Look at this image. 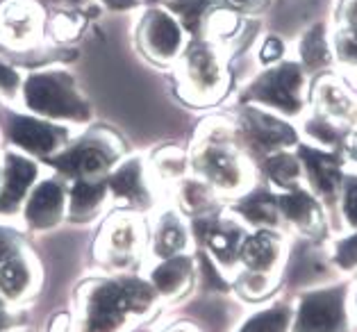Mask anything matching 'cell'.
<instances>
[{
  "label": "cell",
  "mask_w": 357,
  "mask_h": 332,
  "mask_svg": "<svg viewBox=\"0 0 357 332\" xmlns=\"http://www.w3.org/2000/svg\"><path fill=\"white\" fill-rule=\"evenodd\" d=\"M339 21L357 28V0H342L339 3Z\"/></svg>",
  "instance_id": "41"
},
{
  "label": "cell",
  "mask_w": 357,
  "mask_h": 332,
  "mask_svg": "<svg viewBox=\"0 0 357 332\" xmlns=\"http://www.w3.org/2000/svg\"><path fill=\"white\" fill-rule=\"evenodd\" d=\"M25 250H28V243H25L23 234L7 228V225H0V264Z\"/></svg>",
  "instance_id": "36"
},
{
  "label": "cell",
  "mask_w": 357,
  "mask_h": 332,
  "mask_svg": "<svg viewBox=\"0 0 357 332\" xmlns=\"http://www.w3.org/2000/svg\"><path fill=\"white\" fill-rule=\"evenodd\" d=\"M21 84H23L21 75L16 73L10 64H5L3 59H0V89H3L5 93H14Z\"/></svg>",
  "instance_id": "40"
},
{
  "label": "cell",
  "mask_w": 357,
  "mask_h": 332,
  "mask_svg": "<svg viewBox=\"0 0 357 332\" xmlns=\"http://www.w3.org/2000/svg\"><path fill=\"white\" fill-rule=\"evenodd\" d=\"M355 312H357V294H355Z\"/></svg>",
  "instance_id": "47"
},
{
  "label": "cell",
  "mask_w": 357,
  "mask_h": 332,
  "mask_svg": "<svg viewBox=\"0 0 357 332\" xmlns=\"http://www.w3.org/2000/svg\"><path fill=\"white\" fill-rule=\"evenodd\" d=\"M234 133H237V144L241 142L259 157L298 146V133L289 121L257 105L243 103L234 123Z\"/></svg>",
  "instance_id": "7"
},
{
  "label": "cell",
  "mask_w": 357,
  "mask_h": 332,
  "mask_svg": "<svg viewBox=\"0 0 357 332\" xmlns=\"http://www.w3.org/2000/svg\"><path fill=\"white\" fill-rule=\"evenodd\" d=\"M23 103L32 114L48 121H89L91 110L66 71H39L23 80Z\"/></svg>",
  "instance_id": "6"
},
{
  "label": "cell",
  "mask_w": 357,
  "mask_h": 332,
  "mask_svg": "<svg viewBox=\"0 0 357 332\" xmlns=\"http://www.w3.org/2000/svg\"><path fill=\"white\" fill-rule=\"evenodd\" d=\"M121 155H123V142L112 130L91 128L77 142L50 157L48 164L73 182H100L107 180L114 171Z\"/></svg>",
  "instance_id": "5"
},
{
  "label": "cell",
  "mask_w": 357,
  "mask_h": 332,
  "mask_svg": "<svg viewBox=\"0 0 357 332\" xmlns=\"http://www.w3.org/2000/svg\"><path fill=\"white\" fill-rule=\"evenodd\" d=\"M189 228L178 212L173 209H167L155 223V230H153V255L158 259H167L173 255H182L187 252L189 248Z\"/></svg>",
  "instance_id": "25"
},
{
  "label": "cell",
  "mask_w": 357,
  "mask_h": 332,
  "mask_svg": "<svg viewBox=\"0 0 357 332\" xmlns=\"http://www.w3.org/2000/svg\"><path fill=\"white\" fill-rule=\"evenodd\" d=\"M284 52H287V43L280 37H275V34H266L262 46H259V62L264 66H273L278 62H282Z\"/></svg>",
  "instance_id": "37"
},
{
  "label": "cell",
  "mask_w": 357,
  "mask_h": 332,
  "mask_svg": "<svg viewBox=\"0 0 357 332\" xmlns=\"http://www.w3.org/2000/svg\"><path fill=\"white\" fill-rule=\"evenodd\" d=\"M148 234L135 212L112 214L96 239V257L109 269H128L142 257Z\"/></svg>",
  "instance_id": "9"
},
{
  "label": "cell",
  "mask_w": 357,
  "mask_h": 332,
  "mask_svg": "<svg viewBox=\"0 0 357 332\" xmlns=\"http://www.w3.org/2000/svg\"><path fill=\"white\" fill-rule=\"evenodd\" d=\"M7 303H10V301H5L3 296H0V310H7Z\"/></svg>",
  "instance_id": "46"
},
{
  "label": "cell",
  "mask_w": 357,
  "mask_h": 332,
  "mask_svg": "<svg viewBox=\"0 0 357 332\" xmlns=\"http://www.w3.org/2000/svg\"><path fill=\"white\" fill-rule=\"evenodd\" d=\"M191 166L216 194H243L252 187L250 166L237 144L234 123L212 119L200 126L196 146L191 151Z\"/></svg>",
  "instance_id": "2"
},
{
  "label": "cell",
  "mask_w": 357,
  "mask_h": 332,
  "mask_svg": "<svg viewBox=\"0 0 357 332\" xmlns=\"http://www.w3.org/2000/svg\"><path fill=\"white\" fill-rule=\"evenodd\" d=\"M68 209V187L62 180L48 178L32 187L23 207V216L28 228L50 230L64 221Z\"/></svg>",
  "instance_id": "15"
},
{
  "label": "cell",
  "mask_w": 357,
  "mask_h": 332,
  "mask_svg": "<svg viewBox=\"0 0 357 332\" xmlns=\"http://www.w3.org/2000/svg\"><path fill=\"white\" fill-rule=\"evenodd\" d=\"M310 89L312 77L298 59H282L252 77L241 93V100L275 112L284 119H298L310 105Z\"/></svg>",
  "instance_id": "4"
},
{
  "label": "cell",
  "mask_w": 357,
  "mask_h": 332,
  "mask_svg": "<svg viewBox=\"0 0 357 332\" xmlns=\"http://www.w3.org/2000/svg\"><path fill=\"white\" fill-rule=\"evenodd\" d=\"M189 166V157L185 151H180L176 146H167L158 151L155 155V171L160 173V178L164 180H180L185 176Z\"/></svg>",
  "instance_id": "33"
},
{
  "label": "cell",
  "mask_w": 357,
  "mask_h": 332,
  "mask_svg": "<svg viewBox=\"0 0 357 332\" xmlns=\"http://www.w3.org/2000/svg\"><path fill=\"white\" fill-rule=\"evenodd\" d=\"M339 200H342V212H344L346 225L357 230V178H344Z\"/></svg>",
  "instance_id": "35"
},
{
  "label": "cell",
  "mask_w": 357,
  "mask_h": 332,
  "mask_svg": "<svg viewBox=\"0 0 357 332\" xmlns=\"http://www.w3.org/2000/svg\"><path fill=\"white\" fill-rule=\"evenodd\" d=\"M303 133L310 137V142L314 146L330 148V151H344L346 137L351 133V128L337 123V121L319 114V112H312V116L305 119Z\"/></svg>",
  "instance_id": "29"
},
{
  "label": "cell",
  "mask_w": 357,
  "mask_h": 332,
  "mask_svg": "<svg viewBox=\"0 0 357 332\" xmlns=\"http://www.w3.org/2000/svg\"><path fill=\"white\" fill-rule=\"evenodd\" d=\"M284 259V241L273 228H257L243 237L239 264L255 273H280Z\"/></svg>",
  "instance_id": "19"
},
{
  "label": "cell",
  "mask_w": 357,
  "mask_h": 332,
  "mask_svg": "<svg viewBox=\"0 0 357 332\" xmlns=\"http://www.w3.org/2000/svg\"><path fill=\"white\" fill-rule=\"evenodd\" d=\"M344 151L348 153V157L357 160V128H351V133H348V137H346Z\"/></svg>",
  "instance_id": "43"
},
{
  "label": "cell",
  "mask_w": 357,
  "mask_h": 332,
  "mask_svg": "<svg viewBox=\"0 0 357 332\" xmlns=\"http://www.w3.org/2000/svg\"><path fill=\"white\" fill-rule=\"evenodd\" d=\"M278 205H280L282 221L291 223L296 230L305 237H326V214L317 196L307 191L303 185L289 191L278 194Z\"/></svg>",
  "instance_id": "18"
},
{
  "label": "cell",
  "mask_w": 357,
  "mask_h": 332,
  "mask_svg": "<svg viewBox=\"0 0 357 332\" xmlns=\"http://www.w3.org/2000/svg\"><path fill=\"white\" fill-rule=\"evenodd\" d=\"M196 280V259L182 252L167 259H160V264L151 271V285L158 296L167 301H178L191 292Z\"/></svg>",
  "instance_id": "21"
},
{
  "label": "cell",
  "mask_w": 357,
  "mask_h": 332,
  "mask_svg": "<svg viewBox=\"0 0 357 332\" xmlns=\"http://www.w3.org/2000/svg\"><path fill=\"white\" fill-rule=\"evenodd\" d=\"M335 62L348 68H357V28L355 25H339L333 34Z\"/></svg>",
  "instance_id": "32"
},
{
  "label": "cell",
  "mask_w": 357,
  "mask_h": 332,
  "mask_svg": "<svg viewBox=\"0 0 357 332\" xmlns=\"http://www.w3.org/2000/svg\"><path fill=\"white\" fill-rule=\"evenodd\" d=\"M162 332H200V328H196L194 323L180 321V323H173V326H169V328H164Z\"/></svg>",
  "instance_id": "45"
},
{
  "label": "cell",
  "mask_w": 357,
  "mask_h": 332,
  "mask_svg": "<svg viewBox=\"0 0 357 332\" xmlns=\"http://www.w3.org/2000/svg\"><path fill=\"white\" fill-rule=\"evenodd\" d=\"M107 187L109 196L123 200L132 209H146L153 205L151 185H148L144 162L139 157H130L114 166V171L107 176Z\"/></svg>",
  "instance_id": "20"
},
{
  "label": "cell",
  "mask_w": 357,
  "mask_h": 332,
  "mask_svg": "<svg viewBox=\"0 0 357 332\" xmlns=\"http://www.w3.org/2000/svg\"><path fill=\"white\" fill-rule=\"evenodd\" d=\"M294 310L284 303H275L271 308L259 310L241 323L237 332H291Z\"/></svg>",
  "instance_id": "30"
},
{
  "label": "cell",
  "mask_w": 357,
  "mask_h": 332,
  "mask_svg": "<svg viewBox=\"0 0 357 332\" xmlns=\"http://www.w3.org/2000/svg\"><path fill=\"white\" fill-rule=\"evenodd\" d=\"M291 332H351L348 287H324L305 294L294 312Z\"/></svg>",
  "instance_id": "10"
},
{
  "label": "cell",
  "mask_w": 357,
  "mask_h": 332,
  "mask_svg": "<svg viewBox=\"0 0 357 332\" xmlns=\"http://www.w3.org/2000/svg\"><path fill=\"white\" fill-rule=\"evenodd\" d=\"M178 203L182 207V212H185L187 216H191V218H200V216L219 212L216 191L200 178H191V180H182L180 182Z\"/></svg>",
  "instance_id": "28"
},
{
  "label": "cell",
  "mask_w": 357,
  "mask_h": 332,
  "mask_svg": "<svg viewBox=\"0 0 357 332\" xmlns=\"http://www.w3.org/2000/svg\"><path fill=\"white\" fill-rule=\"evenodd\" d=\"M185 28L178 16L164 10V7H148L137 23V46L155 64H173L178 62L182 50L187 46Z\"/></svg>",
  "instance_id": "11"
},
{
  "label": "cell",
  "mask_w": 357,
  "mask_h": 332,
  "mask_svg": "<svg viewBox=\"0 0 357 332\" xmlns=\"http://www.w3.org/2000/svg\"><path fill=\"white\" fill-rule=\"evenodd\" d=\"M194 221V232L205 246L207 255H210L219 269L232 271L239 264V248L241 241L246 237V230L234 216H221L219 212L191 218Z\"/></svg>",
  "instance_id": "12"
},
{
  "label": "cell",
  "mask_w": 357,
  "mask_h": 332,
  "mask_svg": "<svg viewBox=\"0 0 357 332\" xmlns=\"http://www.w3.org/2000/svg\"><path fill=\"white\" fill-rule=\"evenodd\" d=\"M298 62L310 77L328 73V68L335 64L333 37L328 34V25L319 21L310 25L298 39Z\"/></svg>",
  "instance_id": "23"
},
{
  "label": "cell",
  "mask_w": 357,
  "mask_h": 332,
  "mask_svg": "<svg viewBox=\"0 0 357 332\" xmlns=\"http://www.w3.org/2000/svg\"><path fill=\"white\" fill-rule=\"evenodd\" d=\"M232 212L243 223L255 225V228H278L282 221L278 194H271L264 187H250L248 191H243L237 198V203L232 205Z\"/></svg>",
  "instance_id": "22"
},
{
  "label": "cell",
  "mask_w": 357,
  "mask_h": 332,
  "mask_svg": "<svg viewBox=\"0 0 357 332\" xmlns=\"http://www.w3.org/2000/svg\"><path fill=\"white\" fill-rule=\"evenodd\" d=\"M178 93L194 107L216 105L230 86L228 57L214 39H191L178 57Z\"/></svg>",
  "instance_id": "3"
},
{
  "label": "cell",
  "mask_w": 357,
  "mask_h": 332,
  "mask_svg": "<svg viewBox=\"0 0 357 332\" xmlns=\"http://www.w3.org/2000/svg\"><path fill=\"white\" fill-rule=\"evenodd\" d=\"M296 153L301 157L303 173L310 187L314 189V194L328 200V203L337 200L346 178L342 151H330V148H321L314 144H298Z\"/></svg>",
  "instance_id": "13"
},
{
  "label": "cell",
  "mask_w": 357,
  "mask_h": 332,
  "mask_svg": "<svg viewBox=\"0 0 357 332\" xmlns=\"http://www.w3.org/2000/svg\"><path fill=\"white\" fill-rule=\"evenodd\" d=\"M310 103L314 112L346 128H357V93L348 89L342 77L321 73L312 80Z\"/></svg>",
  "instance_id": "14"
},
{
  "label": "cell",
  "mask_w": 357,
  "mask_h": 332,
  "mask_svg": "<svg viewBox=\"0 0 357 332\" xmlns=\"http://www.w3.org/2000/svg\"><path fill=\"white\" fill-rule=\"evenodd\" d=\"M109 196L107 180L100 182H73L68 189V218L77 223L93 221L100 214L102 205Z\"/></svg>",
  "instance_id": "26"
},
{
  "label": "cell",
  "mask_w": 357,
  "mask_h": 332,
  "mask_svg": "<svg viewBox=\"0 0 357 332\" xmlns=\"http://www.w3.org/2000/svg\"><path fill=\"white\" fill-rule=\"evenodd\" d=\"M41 7L34 0H5L0 3V41L7 46H32L41 37Z\"/></svg>",
  "instance_id": "16"
},
{
  "label": "cell",
  "mask_w": 357,
  "mask_h": 332,
  "mask_svg": "<svg viewBox=\"0 0 357 332\" xmlns=\"http://www.w3.org/2000/svg\"><path fill=\"white\" fill-rule=\"evenodd\" d=\"M333 262L342 271L357 269V230L333 243Z\"/></svg>",
  "instance_id": "34"
},
{
  "label": "cell",
  "mask_w": 357,
  "mask_h": 332,
  "mask_svg": "<svg viewBox=\"0 0 357 332\" xmlns=\"http://www.w3.org/2000/svg\"><path fill=\"white\" fill-rule=\"evenodd\" d=\"M271 3L273 0H221V5H225L234 14H259Z\"/></svg>",
  "instance_id": "38"
},
{
  "label": "cell",
  "mask_w": 357,
  "mask_h": 332,
  "mask_svg": "<svg viewBox=\"0 0 357 332\" xmlns=\"http://www.w3.org/2000/svg\"><path fill=\"white\" fill-rule=\"evenodd\" d=\"M37 162L23 153L7 151L3 160V178H0V214H14L37 185Z\"/></svg>",
  "instance_id": "17"
},
{
  "label": "cell",
  "mask_w": 357,
  "mask_h": 332,
  "mask_svg": "<svg viewBox=\"0 0 357 332\" xmlns=\"http://www.w3.org/2000/svg\"><path fill=\"white\" fill-rule=\"evenodd\" d=\"M278 280H280V273H255V271L243 269L234 280V287L246 301H264L275 292Z\"/></svg>",
  "instance_id": "31"
},
{
  "label": "cell",
  "mask_w": 357,
  "mask_h": 332,
  "mask_svg": "<svg viewBox=\"0 0 357 332\" xmlns=\"http://www.w3.org/2000/svg\"><path fill=\"white\" fill-rule=\"evenodd\" d=\"M0 178H3V169H0Z\"/></svg>",
  "instance_id": "48"
},
{
  "label": "cell",
  "mask_w": 357,
  "mask_h": 332,
  "mask_svg": "<svg viewBox=\"0 0 357 332\" xmlns=\"http://www.w3.org/2000/svg\"><path fill=\"white\" fill-rule=\"evenodd\" d=\"M0 128H3L7 142L23 153L41 157V160H50L59 151H64L71 139V130L64 126L50 123L43 116L19 114L12 110L0 112Z\"/></svg>",
  "instance_id": "8"
},
{
  "label": "cell",
  "mask_w": 357,
  "mask_h": 332,
  "mask_svg": "<svg viewBox=\"0 0 357 332\" xmlns=\"http://www.w3.org/2000/svg\"><path fill=\"white\" fill-rule=\"evenodd\" d=\"M73 19H75V16H64V14L55 16L53 25H50V32H53V37L55 39H71V37H75L77 28H80V21H73Z\"/></svg>",
  "instance_id": "39"
},
{
  "label": "cell",
  "mask_w": 357,
  "mask_h": 332,
  "mask_svg": "<svg viewBox=\"0 0 357 332\" xmlns=\"http://www.w3.org/2000/svg\"><path fill=\"white\" fill-rule=\"evenodd\" d=\"M139 0H102V5H107L109 10H132Z\"/></svg>",
  "instance_id": "44"
},
{
  "label": "cell",
  "mask_w": 357,
  "mask_h": 332,
  "mask_svg": "<svg viewBox=\"0 0 357 332\" xmlns=\"http://www.w3.org/2000/svg\"><path fill=\"white\" fill-rule=\"evenodd\" d=\"M262 169L266 173L268 182L280 191H289L294 187L303 185L305 173H303L301 157H298V153L289 151V148L266 155L262 160Z\"/></svg>",
  "instance_id": "27"
},
{
  "label": "cell",
  "mask_w": 357,
  "mask_h": 332,
  "mask_svg": "<svg viewBox=\"0 0 357 332\" xmlns=\"http://www.w3.org/2000/svg\"><path fill=\"white\" fill-rule=\"evenodd\" d=\"M39 282V271L28 250L10 257L0 264V296L5 301H23L34 294Z\"/></svg>",
  "instance_id": "24"
},
{
  "label": "cell",
  "mask_w": 357,
  "mask_h": 332,
  "mask_svg": "<svg viewBox=\"0 0 357 332\" xmlns=\"http://www.w3.org/2000/svg\"><path fill=\"white\" fill-rule=\"evenodd\" d=\"M158 305L151 280L137 276L96 278L77 289V332H128Z\"/></svg>",
  "instance_id": "1"
},
{
  "label": "cell",
  "mask_w": 357,
  "mask_h": 332,
  "mask_svg": "<svg viewBox=\"0 0 357 332\" xmlns=\"http://www.w3.org/2000/svg\"><path fill=\"white\" fill-rule=\"evenodd\" d=\"M16 326H21V317L19 314H12L10 310H0V332H7Z\"/></svg>",
  "instance_id": "42"
}]
</instances>
